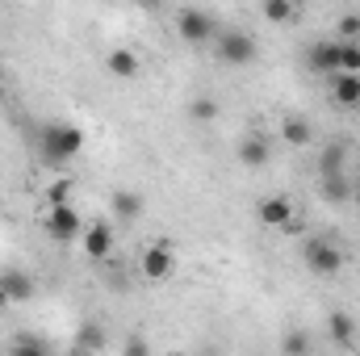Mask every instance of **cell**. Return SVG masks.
<instances>
[{"label":"cell","mask_w":360,"mask_h":356,"mask_svg":"<svg viewBox=\"0 0 360 356\" xmlns=\"http://www.w3.org/2000/svg\"><path fill=\"white\" fill-rule=\"evenodd\" d=\"M84 147V130L72 126V122H51L42 134H38V151L46 164H68L72 155H80Z\"/></svg>","instance_id":"cell-1"},{"label":"cell","mask_w":360,"mask_h":356,"mask_svg":"<svg viewBox=\"0 0 360 356\" xmlns=\"http://www.w3.org/2000/svg\"><path fill=\"white\" fill-rule=\"evenodd\" d=\"M256 55H260V46H256L252 34H243V30H222V34H218V59H222V63L248 68Z\"/></svg>","instance_id":"cell-2"},{"label":"cell","mask_w":360,"mask_h":356,"mask_svg":"<svg viewBox=\"0 0 360 356\" xmlns=\"http://www.w3.org/2000/svg\"><path fill=\"white\" fill-rule=\"evenodd\" d=\"M302 256H306V265L310 272H319V276H335L340 268H344V252L331 243V239H306V248H302Z\"/></svg>","instance_id":"cell-3"},{"label":"cell","mask_w":360,"mask_h":356,"mask_svg":"<svg viewBox=\"0 0 360 356\" xmlns=\"http://www.w3.org/2000/svg\"><path fill=\"white\" fill-rule=\"evenodd\" d=\"M176 30L184 42H210L218 34V17L205 8H180L176 13Z\"/></svg>","instance_id":"cell-4"},{"label":"cell","mask_w":360,"mask_h":356,"mask_svg":"<svg viewBox=\"0 0 360 356\" xmlns=\"http://www.w3.org/2000/svg\"><path fill=\"white\" fill-rule=\"evenodd\" d=\"M42 227H46V235L55 239V243H72V239H84V227H80V214L68 205V210H46V218H42Z\"/></svg>","instance_id":"cell-5"},{"label":"cell","mask_w":360,"mask_h":356,"mask_svg":"<svg viewBox=\"0 0 360 356\" xmlns=\"http://www.w3.org/2000/svg\"><path fill=\"white\" fill-rule=\"evenodd\" d=\"M172 268H176V256H172L168 243H151V248L143 252V272H147V281H164V276H172Z\"/></svg>","instance_id":"cell-6"},{"label":"cell","mask_w":360,"mask_h":356,"mask_svg":"<svg viewBox=\"0 0 360 356\" xmlns=\"http://www.w3.org/2000/svg\"><path fill=\"white\" fill-rule=\"evenodd\" d=\"M306 59H310V68H314L319 76H340V42H335V38L314 42Z\"/></svg>","instance_id":"cell-7"},{"label":"cell","mask_w":360,"mask_h":356,"mask_svg":"<svg viewBox=\"0 0 360 356\" xmlns=\"http://www.w3.org/2000/svg\"><path fill=\"white\" fill-rule=\"evenodd\" d=\"M84 252H89V260H109L113 256V227L109 222L84 227Z\"/></svg>","instance_id":"cell-8"},{"label":"cell","mask_w":360,"mask_h":356,"mask_svg":"<svg viewBox=\"0 0 360 356\" xmlns=\"http://www.w3.org/2000/svg\"><path fill=\"white\" fill-rule=\"evenodd\" d=\"M239 160H243V168H264V164L272 160L269 139H264L260 130H248L243 143H239Z\"/></svg>","instance_id":"cell-9"},{"label":"cell","mask_w":360,"mask_h":356,"mask_svg":"<svg viewBox=\"0 0 360 356\" xmlns=\"http://www.w3.org/2000/svg\"><path fill=\"white\" fill-rule=\"evenodd\" d=\"M0 289L8 293V302H30L38 285H34V276H30L25 268H4V272H0Z\"/></svg>","instance_id":"cell-10"},{"label":"cell","mask_w":360,"mask_h":356,"mask_svg":"<svg viewBox=\"0 0 360 356\" xmlns=\"http://www.w3.org/2000/svg\"><path fill=\"white\" fill-rule=\"evenodd\" d=\"M260 222L272 227V231H285L293 222V201L289 197H264L260 201Z\"/></svg>","instance_id":"cell-11"},{"label":"cell","mask_w":360,"mask_h":356,"mask_svg":"<svg viewBox=\"0 0 360 356\" xmlns=\"http://www.w3.org/2000/svg\"><path fill=\"white\" fill-rule=\"evenodd\" d=\"M319 177H348V143H327L323 155H319Z\"/></svg>","instance_id":"cell-12"},{"label":"cell","mask_w":360,"mask_h":356,"mask_svg":"<svg viewBox=\"0 0 360 356\" xmlns=\"http://www.w3.org/2000/svg\"><path fill=\"white\" fill-rule=\"evenodd\" d=\"M327 336H331V344L352 348V344H356V319H352L348 310H335V314L327 319Z\"/></svg>","instance_id":"cell-13"},{"label":"cell","mask_w":360,"mask_h":356,"mask_svg":"<svg viewBox=\"0 0 360 356\" xmlns=\"http://www.w3.org/2000/svg\"><path fill=\"white\" fill-rule=\"evenodd\" d=\"M105 68H109V76H117V80H134L139 76V55L134 51H126V46H117V51H109V59H105Z\"/></svg>","instance_id":"cell-14"},{"label":"cell","mask_w":360,"mask_h":356,"mask_svg":"<svg viewBox=\"0 0 360 356\" xmlns=\"http://www.w3.org/2000/svg\"><path fill=\"white\" fill-rule=\"evenodd\" d=\"M139 214H143V197H139L134 189H117V193H113V218L134 222Z\"/></svg>","instance_id":"cell-15"},{"label":"cell","mask_w":360,"mask_h":356,"mask_svg":"<svg viewBox=\"0 0 360 356\" xmlns=\"http://www.w3.org/2000/svg\"><path fill=\"white\" fill-rule=\"evenodd\" d=\"M331 96H335V105H344V109H360V76H335Z\"/></svg>","instance_id":"cell-16"},{"label":"cell","mask_w":360,"mask_h":356,"mask_svg":"<svg viewBox=\"0 0 360 356\" xmlns=\"http://www.w3.org/2000/svg\"><path fill=\"white\" fill-rule=\"evenodd\" d=\"M281 139H285L289 147H306V143L314 139V126H310L306 117H285V122H281Z\"/></svg>","instance_id":"cell-17"},{"label":"cell","mask_w":360,"mask_h":356,"mask_svg":"<svg viewBox=\"0 0 360 356\" xmlns=\"http://www.w3.org/2000/svg\"><path fill=\"white\" fill-rule=\"evenodd\" d=\"M323 197H327L331 205H348V201H352V180H348V177L323 180Z\"/></svg>","instance_id":"cell-18"},{"label":"cell","mask_w":360,"mask_h":356,"mask_svg":"<svg viewBox=\"0 0 360 356\" xmlns=\"http://www.w3.org/2000/svg\"><path fill=\"white\" fill-rule=\"evenodd\" d=\"M101 344H105V331H101L96 323H80V331H76V348H80V352H101Z\"/></svg>","instance_id":"cell-19"},{"label":"cell","mask_w":360,"mask_h":356,"mask_svg":"<svg viewBox=\"0 0 360 356\" xmlns=\"http://www.w3.org/2000/svg\"><path fill=\"white\" fill-rule=\"evenodd\" d=\"M340 76H360V42H340Z\"/></svg>","instance_id":"cell-20"},{"label":"cell","mask_w":360,"mask_h":356,"mask_svg":"<svg viewBox=\"0 0 360 356\" xmlns=\"http://www.w3.org/2000/svg\"><path fill=\"white\" fill-rule=\"evenodd\" d=\"M8 356H51V352H46V344H42L38 336H17L13 348H8Z\"/></svg>","instance_id":"cell-21"},{"label":"cell","mask_w":360,"mask_h":356,"mask_svg":"<svg viewBox=\"0 0 360 356\" xmlns=\"http://www.w3.org/2000/svg\"><path fill=\"white\" fill-rule=\"evenodd\" d=\"M264 17L276 21V25H285V21L297 17V4H293V0H269V4H264Z\"/></svg>","instance_id":"cell-22"},{"label":"cell","mask_w":360,"mask_h":356,"mask_svg":"<svg viewBox=\"0 0 360 356\" xmlns=\"http://www.w3.org/2000/svg\"><path fill=\"white\" fill-rule=\"evenodd\" d=\"M188 117H193V122H214V117H218V101H214V96H193Z\"/></svg>","instance_id":"cell-23"},{"label":"cell","mask_w":360,"mask_h":356,"mask_svg":"<svg viewBox=\"0 0 360 356\" xmlns=\"http://www.w3.org/2000/svg\"><path fill=\"white\" fill-rule=\"evenodd\" d=\"M281 356H310V336L306 331H289L281 340Z\"/></svg>","instance_id":"cell-24"},{"label":"cell","mask_w":360,"mask_h":356,"mask_svg":"<svg viewBox=\"0 0 360 356\" xmlns=\"http://www.w3.org/2000/svg\"><path fill=\"white\" fill-rule=\"evenodd\" d=\"M46 201H51V210H68L72 205V180H55L46 189Z\"/></svg>","instance_id":"cell-25"},{"label":"cell","mask_w":360,"mask_h":356,"mask_svg":"<svg viewBox=\"0 0 360 356\" xmlns=\"http://www.w3.org/2000/svg\"><path fill=\"white\" fill-rule=\"evenodd\" d=\"M335 34H340L335 42H356L360 38V13H344V17L335 21Z\"/></svg>","instance_id":"cell-26"},{"label":"cell","mask_w":360,"mask_h":356,"mask_svg":"<svg viewBox=\"0 0 360 356\" xmlns=\"http://www.w3.org/2000/svg\"><path fill=\"white\" fill-rule=\"evenodd\" d=\"M122 356H151V344H147V336L130 331V336H126V344H122Z\"/></svg>","instance_id":"cell-27"},{"label":"cell","mask_w":360,"mask_h":356,"mask_svg":"<svg viewBox=\"0 0 360 356\" xmlns=\"http://www.w3.org/2000/svg\"><path fill=\"white\" fill-rule=\"evenodd\" d=\"M352 201H356V210H360V184H352Z\"/></svg>","instance_id":"cell-28"},{"label":"cell","mask_w":360,"mask_h":356,"mask_svg":"<svg viewBox=\"0 0 360 356\" xmlns=\"http://www.w3.org/2000/svg\"><path fill=\"white\" fill-rule=\"evenodd\" d=\"M4 306H8V293H4V289H0V310H4Z\"/></svg>","instance_id":"cell-29"},{"label":"cell","mask_w":360,"mask_h":356,"mask_svg":"<svg viewBox=\"0 0 360 356\" xmlns=\"http://www.w3.org/2000/svg\"><path fill=\"white\" fill-rule=\"evenodd\" d=\"M72 356H96V352H80V348H72Z\"/></svg>","instance_id":"cell-30"},{"label":"cell","mask_w":360,"mask_h":356,"mask_svg":"<svg viewBox=\"0 0 360 356\" xmlns=\"http://www.w3.org/2000/svg\"><path fill=\"white\" fill-rule=\"evenodd\" d=\"M168 356H193V352H168Z\"/></svg>","instance_id":"cell-31"}]
</instances>
